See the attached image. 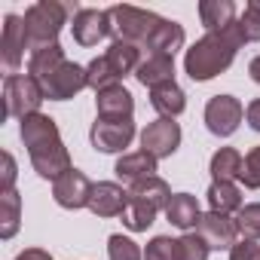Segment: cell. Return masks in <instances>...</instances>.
I'll list each match as a JSON object with an SVG mask.
<instances>
[{
  "instance_id": "cell-1",
  "label": "cell",
  "mask_w": 260,
  "mask_h": 260,
  "mask_svg": "<svg viewBox=\"0 0 260 260\" xmlns=\"http://www.w3.org/2000/svg\"><path fill=\"white\" fill-rule=\"evenodd\" d=\"M19 135H22V144L28 147V156H31V166L40 178L46 181H58L64 172H71V153L58 135V125L52 116L46 113H31L19 122Z\"/></svg>"
},
{
  "instance_id": "cell-2",
  "label": "cell",
  "mask_w": 260,
  "mask_h": 260,
  "mask_svg": "<svg viewBox=\"0 0 260 260\" xmlns=\"http://www.w3.org/2000/svg\"><path fill=\"white\" fill-rule=\"evenodd\" d=\"M242 43H245V37H242V31H239V19H236L230 28L208 31V34L199 37V40L187 49V55H184V71H187V77H190L193 83H208V80H214L217 74H223V71L233 64V58H236V52L242 49Z\"/></svg>"
},
{
  "instance_id": "cell-3",
  "label": "cell",
  "mask_w": 260,
  "mask_h": 260,
  "mask_svg": "<svg viewBox=\"0 0 260 260\" xmlns=\"http://www.w3.org/2000/svg\"><path fill=\"white\" fill-rule=\"evenodd\" d=\"M80 13L77 7H68V4H58V0H37L25 10V28H28V43H31V52L43 49V46H55L58 43V34L61 28L68 25V16Z\"/></svg>"
},
{
  "instance_id": "cell-4",
  "label": "cell",
  "mask_w": 260,
  "mask_h": 260,
  "mask_svg": "<svg viewBox=\"0 0 260 260\" xmlns=\"http://www.w3.org/2000/svg\"><path fill=\"white\" fill-rule=\"evenodd\" d=\"M107 19H110V37L113 40H122V43H135L141 49H147V43L153 40L156 28L166 22L162 16L150 13V10H138V7H110L107 10Z\"/></svg>"
},
{
  "instance_id": "cell-5",
  "label": "cell",
  "mask_w": 260,
  "mask_h": 260,
  "mask_svg": "<svg viewBox=\"0 0 260 260\" xmlns=\"http://www.w3.org/2000/svg\"><path fill=\"white\" fill-rule=\"evenodd\" d=\"M46 101L43 86L31 77V74H13L4 80V119L10 116H31L40 113V104Z\"/></svg>"
},
{
  "instance_id": "cell-6",
  "label": "cell",
  "mask_w": 260,
  "mask_h": 260,
  "mask_svg": "<svg viewBox=\"0 0 260 260\" xmlns=\"http://www.w3.org/2000/svg\"><path fill=\"white\" fill-rule=\"evenodd\" d=\"M25 49H31L28 43V28H25V16L7 13L4 16V34H0V64H4L7 77H13L25 58Z\"/></svg>"
},
{
  "instance_id": "cell-7",
  "label": "cell",
  "mask_w": 260,
  "mask_h": 260,
  "mask_svg": "<svg viewBox=\"0 0 260 260\" xmlns=\"http://www.w3.org/2000/svg\"><path fill=\"white\" fill-rule=\"evenodd\" d=\"M135 138V122L132 119H98L89 128V141L98 153H122Z\"/></svg>"
},
{
  "instance_id": "cell-8",
  "label": "cell",
  "mask_w": 260,
  "mask_h": 260,
  "mask_svg": "<svg viewBox=\"0 0 260 260\" xmlns=\"http://www.w3.org/2000/svg\"><path fill=\"white\" fill-rule=\"evenodd\" d=\"M43 95L49 101H68V98H77L86 86H89V77H86V68L77 64V61H64L58 64L43 83Z\"/></svg>"
},
{
  "instance_id": "cell-9",
  "label": "cell",
  "mask_w": 260,
  "mask_h": 260,
  "mask_svg": "<svg viewBox=\"0 0 260 260\" xmlns=\"http://www.w3.org/2000/svg\"><path fill=\"white\" fill-rule=\"evenodd\" d=\"M242 116H245V107L233 95H214L205 104V125H208V132L217 135V138H230L239 128Z\"/></svg>"
},
{
  "instance_id": "cell-10",
  "label": "cell",
  "mask_w": 260,
  "mask_h": 260,
  "mask_svg": "<svg viewBox=\"0 0 260 260\" xmlns=\"http://www.w3.org/2000/svg\"><path fill=\"white\" fill-rule=\"evenodd\" d=\"M196 236H202V242L211 251H233V245L239 242V226H236V217L230 214L205 211L196 223Z\"/></svg>"
},
{
  "instance_id": "cell-11",
  "label": "cell",
  "mask_w": 260,
  "mask_h": 260,
  "mask_svg": "<svg viewBox=\"0 0 260 260\" xmlns=\"http://www.w3.org/2000/svg\"><path fill=\"white\" fill-rule=\"evenodd\" d=\"M92 181L80 172V169H71L64 172L58 181H52V199L68 208V211H80V208H89V199H92Z\"/></svg>"
},
{
  "instance_id": "cell-12",
  "label": "cell",
  "mask_w": 260,
  "mask_h": 260,
  "mask_svg": "<svg viewBox=\"0 0 260 260\" xmlns=\"http://www.w3.org/2000/svg\"><path fill=\"white\" fill-rule=\"evenodd\" d=\"M178 147H181V125L175 119H162L159 116L156 122H150L141 132V150H147L156 159L172 156Z\"/></svg>"
},
{
  "instance_id": "cell-13",
  "label": "cell",
  "mask_w": 260,
  "mask_h": 260,
  "mask_svg": "<svg viewBox=\"0 0 260 260\" xmlns=\"http://www.w3.org/2000/svg\"><path fill=\"white\" fill-rule=\"evenodd\" d=\"M71 34L80 46H98L104 37H110V19L107 10H89L83 7L80 13H74V25Z\"/></svg>"
},
{
  "instance_id": "cell-14",
  "label": "cell",
  "mask_w": 260,
  "mask_h": 260,
  "mask_svg": "<svg viewBox=\"0 0 260 260\" xmlns=\"http://www.w3.org/2000/svg\"><path fill=\"white\" fill-rule=\"evenodd\" d=\"M128 208V193L122 190V184L116 181H98L92 187V199H89V211L98 217H122V211Z\"/></svg>"
},
{
  "instance_id": "cell-15",
  "label": "cell",
  "mask_w": 260,
  "mask_h": 260,
  "mask_svg": "<svg viewBox=\"0 0 260 260\" xmlns=\"http://www.w3.org/2000/svg\"><path fill=\"white\" fill-rule=\"evenodd\" d=\"M95 110H98V119H132L135 98L119 83V86H110L104 92H95Z\"/></svg>"
},
{
  "instance_id": "cell-16",
  "label": "cell",
  "mask_w": 260,
  "mask_h": 260,
  "mask_svg": "<svg viewBox=\"0 0 260 260\" xmlns=\"http://www.w3.org/2000/svg\"><path fill=\"white\" fill-rule=\"evenodd\" d=\"M156 156H150L147 150H135V153H122L119 159H116V166H113V175L122 181V184H138V181H144V178H153L156 175Z\"/></svg>"
},
{
  "instance_id": "cell-17",
  "label": "cell",
  "mask_w": 260,
  "mask_h": 260,
  "mask_svg": "<svg viewBox=\"0 0 260 260\" xmlns=\"http://www.w3.org/2000/svg\"><path fill=\"white\" fill-rule=\"evenodd\" d=\"M138 83L147 86V89H156L162 83H175V55H147L141 58L138 71H135Z\"/></svg>"
},
{
  "instance_id": "cell-18",
  "label": "cell",
  "mask_w": 260,
  "mask_h": 260,
  "mask_svg": "<svg viewBox=\"0 0 260 260\" xmlns=\"http://www.w3.org/2000/svg\"><path fill=\"white\" fill-rule=\"evenodd\" d=\"M166 217H169L172 226H178V230H184V233L193 230V226L199 223V217H202L196 196H193V193H175V196L169 199V205H166Z\"/></svg>"
},
{
  "instance_id": "cell-19",
  "label": "cell",
  "mask_w": 260,
  "mask_h": 260,
  "mask_svg": "<svg viewBox=\"0 0 260 260\" xmlns=\"http://www.w3.org/2000/svg\"><path fill=\"white\" fill-rule=\"evenodd\" d=\"M150 107L162 116V119H175L178 113H184L187 107V95L178 83H162L156 89H150Z\"/></svg>"
},
{
  "instance_id": "cell-20",
  "label": "cell",
  "mask_w": 260,
  "mask_h": 260,
  "mask_svg": "<svg viewBox=\"0 0 260 260\" xmlns=\"http://www.w3.org/2000/svg\"><path fill=\"white\" fill-rule=\"evenodd\" d=\"M104 58H107L110 71L116 74V80H122V77H128V74H135V71H138V64H141V46L113 40V43L107 46Z\"/></svg>"
},
{
  "instance_id": "cell-21",
  "label": "cell",
  "mask_w": 260,
  "mask_h": 260,
  "mask_svg": "<svg viewBox=\"0 0 260 260\" xmlns=\"http://www.w3.org/2000/svg\"><path fill=\"white\" fill-rule=\"evenodd\" d=\"M208 205H211V211H217V214H239L242 211V190L233 184V181H211V187H208Z\"/></svg>"
},
{
  "instance_id": "cell-22",
  "label": "cell",
  "mask_w": 260,
  "mask_h": 260,
  "mask_svg": "<svg viewBox=\"0 0 260 260\" xmlns=\"http://www.w3.org/2000/svg\"><path fill=\"white\" fill-rule=\"evenodd\" d=\"M199 19L208 31L230 28L236 22V4L233 0H202L199 4Z\"/></svg>"
},
{
  "instance_id": "cell-23",
  "label": "cell",
  "mask_w": 260,
  "mask_h": 260,
  "mask_svg": "<svg viewBox=\"0 0 260 260\" xmlns=\"http://www.w3.org/2000/svg\"><path fill=\"white\" fill-rule=\"evenodd\" d=\"M184 46V28L178 25V22H172V19H166L159 28H156V34H153V40L147 43V55H175L178 49Z\"/></svg>"
},
{
  "instance_id": "cell-24",
  "label": "cell",
  "mask_w": 260,
  "mask_h": 260,
  "mask_svg": "<svg viewBox=\"0 0 260 260\" xmlns=\"http://www.w3.org/2000/svg\"><path fill=\"white\" fill-rule=\"evenodd\" d=\"M128 196H135V199H144V202L156 205L159 211H166V205H169V199H172L175 193L169 190V184H166L159 175H153V178H144V181L132 184V187H128Z\"/></svg>"
},
{
  "instance_id": "cell-25",
  "label": "cell",
  "mask_w": 260,
  "mask_h": 260,
  "mask_svg": "<svg viewBox=\"0 0 260 260\" xmlns=\"http://www.w3.org/2000/svg\"><path fill=\"white\" fill-rule=\"evenodd\" d=\"M68 58H64V49L55 43V46H43V49H37V52H31V58H28V74L37 80V83H43L58 64H64Z\"/></svg>"
},
{
  "instance_id": "cell-26",
  "label": "cell",
  "mask_w": 260,
  "mask_h": 260,
  "mask_svg": "<svg viewBox=\"0 0 260 260\" xmlns=\"http://www.w3.org/2000/svg\"><path fill=\"white\" fill-rule=\"evenodd\" d=\"M156 214H159L156 205H150V202H144V199H135V196H128V208L122 211V223H125V230H132V233H144L147 226H153Z\"/></svg>"
},
{
  "instance_id": "cell-27",
  "label": "cell",
  "mask_w": 260,
  "mask_h": 260,
  "mask_svg": "<svg viewBox=\"0 0 260 260\" xmlns=\"http://www.w3.org/2000/svg\"><path fill=\"white\" fill-rule=\"evenodd\" d=\"M22 223V199L16 190L0 193V239H13Z\"/></svg>"
},
{
  "instance_id": "cell-28",
  "label": "cell",
  "mask_w": 260,
  "mask_h": 260,
  "mask_svg": "<svg viewBox=\"0 0 260 260\" xmlns=\"http://www.w3.org/2000/svg\"><path fill=\"white\" fill-rule=\"evenodd\" d=\"M211 178L214 181H233L242 175V153L236 147H220L214 156H211V166H208Z\"/></svg>"
},
{
  "instance_id": "cell-29",
  "label": "cell",
  "mask_w": 260,
  "mask_h": 260,
  "mask_svg": "<svg viewBox=\"0 0 260 260\" xmlns=\"http://www.w3.org/2000/svg\"><path fill=\"white\" fill-rule=\"evenodd\" d=\"M107 257L110 260H144V251L138 248V242H132L122 233H113L107 239Z\"/></svg>"
},
{
  "instance_id": "cell-30",
  "label": "cell",
  "mask_w": 260,
  "mask_h": 260,
  "mask_svg": "<svg viewBox=\"0 0 260 260\" xmlns=\"http://www.w3.org/2000/svg\"><path fill=\"white\" fill-rule=\"evenodd\" d=\"M236 226H239V236H245L248 242H257L260 239V202L242 205V211L236 214Z\"/></svg>"
},
{
  "instance_id": "cell-31",
  "label": "cell",
  "mask_w": 260,
  "mask_h": 260,
  "mask_svg": "<svg viewBox=\"0 0 260 260\" xmlns=\"http://www.w3.org/2000/svg\"><path fill=\"white\" fill-rule=\"evenodd\" d=\"M144 260H181L178 239H172V236H153V239L147 242Z\"/></svg>"
},
{
  "instance_id": "cell-32",
  "label": "cell",
  "mask_w": 260,
  "mask_h": 260,
  "mask_svg": "<svg viewBox=\"0 0 260 260\" xmlns=\"http://www.w3.org/2000/svg\"><path fill=\"white\" fill-rule=\"evenodd\" d=\"M239 31L245 37V43H260V7L254 0H248L245 13L239 16Z\"/></svg>"
},
{
  "instance_id": "cell-33",
  "label": "cell",
  "mask_w": 260,
  "mask_h": 260,
  "mask_svg": "<svg viewBox=\"0 0 260 260\" xmlns=\"http://www.w3.org/2000/svg\"><path fill=\"white\" fill-rule=\"evenodd\" d=\"M239 181H242L248 190H260V144H257V147H251V150L245 153Z\"/></svg>"
},
{
  "instance_id": "cell-34",
  "label": "cell",
  "mask_w": 260,
  "mask_h": 260,
  "mask_svg": "<svg viewBox=\"0 0 260 260\" xmlns=\"http://www.w3.org/2000/svg\"><path fill=\"white\" fill-rule=\"evenodd\" d=\"M178 248H181V260H208V254H211V248L196 233H184L178 239Z\"/></svg>"
},
{
  "instance_id": "cell-35",
  "label": "cell",
  "mask_w": 260,
  "mask_h": 260,
  "mask_svg": "<svg viewBox=\"0 0 260 260\" xmlns=\"http://www.w3.org/2000/svg\"><path fill=\"white\" fill-rule=\"evenodd\" d=\"M230 260H260V245H257V242L242 239V242H236V245H233Z\"/></svg>"
},
{
  "instance_id": "cell-36",
  "label": "cell",
  "mask_w": 260,
  "mask_h": 260,
  "mask_svg": "<svg viewBox=\"0 0 260 260\" xmlns=\"http://www.w3.org/2000/svg\"><path fill=\"white\" fill-rule=\"evenodd\" d=\"M16 159H13V153L10 150H4V181H0V193H10V190H16Z\"/></svg>"
},
{
  "instance_id": "cell-37",
  "label": "cell",
  "mask_w": 260,
  "mask_h": 260,
  "mask_svg": "<svg viewBox=\"0 0 260 260\" xmlns=\"http://www.w3.org/2000/svg\"><path fill=\"white\" fill-rule=\"evenodd\" d=\"M245 119H248V125L254 128V132H260V98H254V101L245 107Z\"/></svg>"
},
{
  "instance_id": "cell-38",
  "label": "cell",
  "mask_w": 260,
  "mask_h": 260,
  "mask_svg": "<svg viewBox=\"0 0 260 260\" xmlns=\"http://www.w3.org/2000/svg\"><path fill=\"white\" fill-rule=\"evenodd\" d=\"M13 260H55L49 251H43V248H25L22 254H16Z\"/></svg>"
},
{
  "instance_id": "cell-39",
  "label": "cell",
  "mask_w": 260,
  "mask_h": 260,
  "mask_svg": "<svg viewBox=\"0 0 260 260\" xmlns=\"http://www.w3.org/2000/svg\"><path fill=\"white\" fill-rule=\"evenodd\" d=\"M248 74H251V80L260 86V55H254V58H251V64H248Z\"/></svg>"
},
{
  "instance_id": "cell-40",
  "label": "cell",
  "mask_w": 260,
  "mask_h": 260,
  "mask_svg": "<svg viewBox=\"0 0 260 260\" xmlns=\"http://www.w3.org/2000/svg\"><path fill=\"white\" fill-rule=\"evenodd\" d=\"M254 4H257V7H260V0H254Z\"/></svg>"
}]
</instances>
